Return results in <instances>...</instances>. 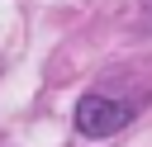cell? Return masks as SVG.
Instances as JSON below:
<instances>
[{
  "instance_id": "6da1fadb",
  "label": "cell",
  "mask_w": 152,
  "mask_h": 147,
  "mask_svg": "<svg viewBox=\"0 0 152 147\" xmlns=\"http://www.w3.org/2000/svg\"><path fill=\"white\" fill-rule=\"evenodd\" d=\"M128 119H133V109L114 95H81V104H76V128L86 138H114Z\"/></svg>"
}]
</instances>
